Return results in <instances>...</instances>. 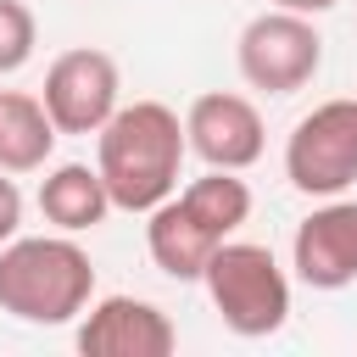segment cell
<instances>
[{"label": "cell", "instance_id": "1", "mask_svg": "<svg viewBox=\"0 0 357 357\" xmlns=\"http://www.w3.org/2000/svg\"><path fill=\"white\" fill-rule=\"evenodd\" d=\"M95 173L112 195V206L123 212H151L156 201H167L178 190V167H184V123L173 106L162 100H134L117 106L100 128H95Z\"/></svg>", "mask_w": 357, "mask_h": 357}, {"label": "cell", "instance_id": "2", "mask_svg": "<svg viewBox=\"0 0 357 357\" xmlns=\"http://www.w3.org/2000/svg\"><path fill=\"white\" fill-rule=\"evenodd\" d=\"M145 245H151V262L167 273V279H201L206 257L251 218V190L245 178H234L229 167H212L206 178L184 184L178 195L156 201L145 212Z\"/></svg>", "mask_w": 357, "mask_h": 357}, {"label": "cell", "instance_id": "3", "mask_svg": "<svg viewBox=\"0 0 357 357\" xmlns=\"http://www.w3.org/2000/svg\"><path fill=\"white\" fill-rule=\"evenodd\" d=\"M95 296V262L67 234H33L0 245V312L22 324H67Z\"/></svg>", "mask_w": 357, "mask_h": 357}, {"label": "cell", "instance_id": "4", "mask_svg": "<svg viewBox=\"0 0 357 357\" xmlns=\"http://www.w3.org/2000/svg\"><path fill=\"white\" fill-rule=\"evenodd\" d=\"M201 284H206L223 329H234L245 340H262L290 318V279L273 262V251L257 240H223L206 257Z\"/></svg>", "mask_w": 357, "mask_h": 357}, {"label": "cell", "instance_id": "5", "mask_svg": "<svg viewBox=\"0 0 357 357\" xmlns=\"http://www.w3.org/2000/svg\"><path fill=\"white\" fill-rule=\"evenodd\" d=\"M234 61H240V78L251 89L296 95L324 67V39H318L312 17H301V11H262L240 28Z\"/></svg>", "mask_w": 357, "mask_h": 357}, {"label": "cell", "instance_id": "6", "mask_svg": "<svg viewBox=\"0 0 357 357\" xmlns=\"http://www.w3.org/2000/svg\"><path fill=\"white\" fill-rule=\"evenodd\" d=\"M284 178L301 195H340L357 178V100H324L290 128Z\"/></svg>", "mask_w": 357, "mask_h": 357}, {"label": "cell", "instance_id": "7", "mask_svg": "<svg viewBox=\"0 0 357 357\" xmlns=\"http://www.w3.org/2000/svg\"><path fill=\"white\" fill-rule=\"evenodd\" d=\"M117 61L106 50H61L45 73V112L56 123V134H95L112 112H117Z\"/></svg>", "mask_w": 357, "mask_h": 357}, {"label": "cell", "instance_id": "8", "mask_svg": "<svg viewBox=\"0 0 357 357\" xmlns=\"http://www.w3.org/2000/svg\"><path fill=\"white\" fill-rule=\"evenodd\" d=\"M184 139L190 151L206 162V167H251L268 145V128H262V112L245 100V95H229V89H206L190 100V117H184Z\"/></svg>", "mask_w": 357, "mask_h": 357}, {"label": "cell", "instance_id": "9", "mask_svg": "<svg viewBox=\"0 0 357 357\" xmlns=\"http://www.w3.org/2000/svg\"><path fill=\"white\" fill-rule=\"evenodd\" d=\"M173 346H178V329L167 324L162 307H151L139 296H106L78 324L84 357H167Z\"/></svg>", "mask_w": 357, "mask_h": 357}, {"label": "cell", "instance_id": "10", "mask_svg": "<svg viewBox=\"0 0 357 357\" xmlns=\"http://www.w3.org/2000/svg\"><path fill=\"white\" fill-rule=\"evenodd\" d=\"M296 273L312 290H346L357 279V201H329L296 223Z\"/></svg>", "mask_w": 357, "mask_h": 357}, {"label": "cell", "instance_id": "11", "mask_svg": "<svg viewBox=\"0 0 357 357\" xmlns=\"http://www.w3.org/2000/svg\"><path fill=\"white\" fill-rule=\"evenodd\" d=\"M39 212H45V223H56L61 234H78V229H95V223L112 212V195H106V184H100L95 167L61 162V167L39 184Z\"/></svg>", "mask_w": 357, "mask_h": 357}, {"label": "cell", "instance_id": "12", "mask_svg": "<svg viewBox=\"0 0 357 357\" xmlns=\"http://www.w3.org/2000/svg\"><path fill=\"white\" fill-rule=\"evenodd\" d=\"M56 145V123L45 100L33 95H0V173H33L45 167Z\"/></svg>", "mask_w": 357, "mask_h": 357}, {"label": "cell", "instance_id": "13", "mask_svg": "<svg viewBox=\"0 0 357 357\" xmlns=\"http://www.w3.org/2000/svg\"><path fill=\"white\" fill-rule=\"evenodd\" d=\"M33 45H39V22H33V11H28L22 0H0V73L28 67Z\"/></svg>", "mask_w": 357, "mask_h": 357}, {"label": "cell", "instance_id": "14", "mask_svg": "<svg viewBox=\"0 0 357 357\" xmlns=\"http://www.w3.org/2000/svg\"><path fill=\"white\" fill-rule=\"evenodd\" d=\"M17 223H22V190L0 173V245L17 234Z\"/></svg>", "mask_w": 357, "mask_h": 357}, {"label": "cell", "instance_id": "15", "mask_svg": "<svg viewBox=\"0 0 357 357\" xmlns=\"http://www.w3.org/2000/svg\"><path fill=\"white\" fill-rule=\"evenodd\" d=\"M279 11H301V17H318V11H329V6H340V0H273Z\"/></svg>", "mask_w": 357, "mask_h": 357}]
</instances>
